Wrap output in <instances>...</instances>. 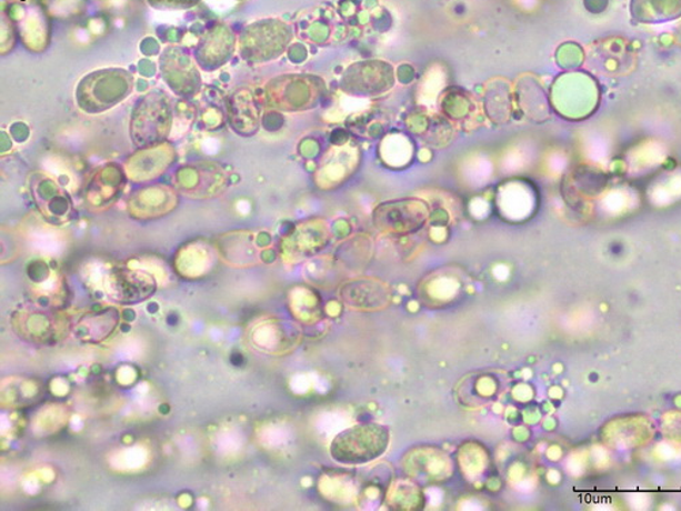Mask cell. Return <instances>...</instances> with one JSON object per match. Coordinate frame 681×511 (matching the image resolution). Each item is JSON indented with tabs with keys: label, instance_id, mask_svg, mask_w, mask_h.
I'll use <instances>...</instances> for the list:
<instances>
[{
	"label": "cell",
	"instance_id": "3957f363",
	"mask_svg": "<svg viewBox=\"0 0 681 511\" xmlns=\"http://www.w3.org/2000/svg\"><path fill=\"white\" fill-rule=\"evenodd\" d=\"M132 78L124 70H101L81 81L77 90L78 104L90 113L110 110L128 98Z\"/></svg>",
	"mask_w": 681,
	"mask_h": 511
},
{
	"label": "cell",
	"instance_id": "277c9868",
	"mask_svg": "<svg viewBox=\"0 0 681 511\" xmlns=\"http://www.w3.org/2000/svg\"><path fill=\"white\" fill-rule=\"evenodd\" d=\"M292 39L288 23L267 18L250 23L240 34L239 50L250 63H264L280 57Z\"/></svg>",
	"mask_w": 681,
	"mask_h": 511
},
{
	"label": "cell",
	"instance_id": "8992f818",
	"mask_svg": "<svg viewBox=\"0 0 681 511\" xmlns=\"http://www.w3.org/2000/svg\"><path fill=\"white\" fill-rule=\"evenodd\" d=\"M234 44H237V39L231 29L226 26H217L199 43L197 50L199 63L207 69L219 68L231 58Z\"/></svg>",
	"mask_w": 681,
	"mask_h": 511
},
{
	"label": "cell",
	"instance_id": "8fae6325",
	"mask_svg": "<svg viewBox=\"0 0 681 511\" xmlns=\"http://www.w3.org/2000/svg\"><path fill=\"white\" fill-rule=\"evenodd\" d=\"M201 0H148L157 10H187L194 8Z\"/></svg>",
	"mask_w": 681,
	"mask_h": 511
},
{
	"label": "cell",
	"instance_id": "52a82bcc",
	"mask_svg": "<svg viewBox=\"0 0 681 511\" xmlns=\"http://www.w3.org/2000/svg\"><path fill=\"white\" fill-rule=\"evenodd\" d=\"M56 314L51 311H44L41 309L28 310L17 317L18 330H23V335L28 337V340L47 342L51 339H56V334L59 329H62V324L57 320Z\"/></svg>",
	"mask_w": 681,
	"mask_h": 511
},
{
	"label": "cell",
	"instance_id": "7a4b0ae2",
	"mask_svg": "<svg viewBox=\"0 0 681 511\" xmlns=\"http://www.w3.org/2000/svg\"><path fill=\"white\" fill-rule=\"evenodd\" d=\"M170 98L160 90L144 96L131 119V138L138 148L159 146L170 136L172 126Z\"/></svg>",
	"mask_w": 681,
	"mask_h": 511
},
{
	"label": "cell",
	"instance_id": "30bf717a",
	"mask_svg": "<svg viewBox=\"0 0 681 511\" xmlns=\"http://www.w3.org/2000/svg\"><path fill=\"white\" fill-rule=\"evenodd\" d=\"M354 291H342V298H345L348 303L353 307H364V309H373L385 303L384 299L370 297L369 293L381 291L382 288L373 284V282H353Z\"/></svg>",
	"mask_w": 681,
	"mask_h": 511
},
{
	"label": "cell",
	"instance_id": "5b68a950",
	"mask_svg": "<svg viewBox=\"0 0 681 511\" xmlns=\"http://www.w3.org/2000/svg\"><path fill=\"white\" fill-rule=\"evenodd\" d=\"M156 291V281L152 275L143 272L122 270L112 274L108 292L118 303L132 304L152 297Z\"/></svg>",
	"mask_w": 681,
	"mask_h": 511
},
{
	"label": "cell",
	"instance_id": "9c48e42d",
	"mask_svg": "<svg viewBox=\"0 0 681 511\" xmlns=\"http://www.w3.org/2000/svg\"><path fill=\"white\" fill-rule=\"evenodd\" d=\"M118 321L119 314L114 309L93 312L77 324L76 334L82 341L99 342L113 332Z\"/></svg>",
	"mask_w": 681,
	"mask_h": 511
},
{
	"label": "cell",
	"instance_id": "ba28073f",
	"mask_svg": "<svg viewBox=\"0 0 681 511\" xmlns=\"http://www.w3.org/2000/svg\"><path fill=\"white\" fill-rule=\"evenodd\" d=\"M632 18L643 23H662L681 17V0H631Z\"/></svg>",
	"mask_w": 681,
	"mask_h": 511
},
{
	"label": "cell",
	"instance_id": "6da1fadb",
	"mask_svg": "<svg viewBox=\"0 0 681 511\" xmlns=\"http://www.w3.org/2000/svg\"><path fill=\"white\" fill-rule=\"evenodd\" d=\"M389 430L377 423L351 427L331 443L330 453L336 461L347 465L365 464L388 450Z\"/></svg>",
	"mask_w": 681,
	"mask_h": 511
}]
</instances>
